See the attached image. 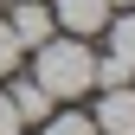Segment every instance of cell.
<instances>
[{
    "instance_id": "6da1fadb",
    "label": "cell",
    "mask_w": 135,
    "mask_h": 135,
    "mask_svg": "<svg viewBox=\"0 0 135 135\" xmlns=\"http://www.w3.org/2000/svg\"><path fill=\"white\" fill-rule=\"evenodd\" d=\"M32 52H39V58H32V84H39L52 103H58V97H84L97 84V52L84 39H71V32H64V39L52 32V39H39Z\"/></svg>"
},
{
    "instance_id": "7a4b0ae2",
    "label": "cell",
    "mask_w": 135,
    "mask_h": 135,
    "mask_svg": "<svg viewBox=\"0 0 135 135\" xmlns=\"http://www.w3.org/2000/svg\"><path fill=\"white\" fill-rule=\"evenodd\" d=\"M45 7H52V26H64L71 39H90L109 26V0H45Z\"/></svg>"
},
{
    "instance_id": "3957f363",
    "label": "cell",
    "mask_w": 135,
    "mask_h": 135,
    "mask_svg": "<svg viewBox=\"0 0 135 135\" xmlns=\"http://www.w3.org/2000/svg\"><path fill=\"white\" fill-rule=\"evenodd\" d=\"M97 135H135V90L129 84H116V90H103V103H97Z\"/></svg>"
},
{
    "instance_id": "277c9868",
    "label": "cell",
    "mask_w": 135,
    "mask_h": 135,
    "mask_svg": "<svg viewBox=\"0 0 135 135\" xmlns=\"http://www.w3.org/2000/svg\"><path fill=\"white\" fill-rule=\"evenodd\" d=\"M7 32H13V39H20V45H39V39H52V7H45V0H20V7H13L7 13Z\"/></svg>"
},
{
    "instance_id": "5b68a950",
    "label": "cell",
    "mask_w": 135,
    "mask_h": 135,
    "mask_svg": "<svg viewBox=\"0 0 135 135\" xmlns=\"http://www.w3.org/2000/svg\"><path fill=\"white\" fill-rule=\"evenodd\" d=\"M7 97H13V109H20V122H45V116H52V109H58V103H52V97H45V90H39V84H13V90H7Z\"/></svg>"
},
{
    "instance_id": "8992f818",
    "label": "cell",
    "mask_w": 135,
    "mask_h": 135,
    "mask_svg": "<svg viewBox=\"0 0 135 135\" xmlns=\"http://www.w3.org/2000/svg\"><path fill=\"white\" fill-rule=\"evenodd\" d=\"M109 52L122 58L129 71H135V7H129V13H122V20H116V26H109Z\"/></svg>"
},
{
    "instance_id": "52a82bcc",
    "label": "cell",
    "mask_w": 135,
    "mask_h": 135,
    "mask_svg": "<svg viewBox=\"0 0 135 135\" xmlns=\"http://www.w3.org/2000/svg\"><path fill=\"white\" fill-rule=\"evenodd\" d=\"M45 135H97V122L77 116V109H52L45 116Z\"/></svg>"
},
{
    "instance_id": "ba28073f",
    "label": "cell",
    "mask_w": 135,
    "mask_h": 135,
    "mask_svg": "<svg viewBox=\"0 0 135 135\" xmlns=\"http://www.w3.org/2000/svg\"><path fill=\"white\" fill-rule=\"evenodd\" d=\"M129 77H135V71H129L116 52H109V58H97V84H103V90H116V84H129Z\"/></svg>"
},
{
    "instance_id": "9c48e42d",
    "label": "cell",
    "mask_w": 135,
    "mask_h": 135,
    "mask_svg": "<svg viewBox=\"0 0 135 135\" xmlns=\"http://www.w3.org/2000/svg\"><path fill=\"white\" fill-rule=\"evenodd\" d=\"M20 52H26V45H20V39L7 32V20H0V77H7L13 64H20Z\"/></svg>"
},
{
    "instance_id": "30bf717a",
    "label": "cell",
    "mask_w": 135,
    "mask_h": 135,
    "mask_svg": "<svg viewBox=\"0 0 135 135\" xmlns=\"http://www.w3.org/2000/svg\"><path fill=\"white\" fill-rule=\"evenodd\" d=\"M20 129H26V122H20V109H13V97L0 90V135H20Z\"/></svg>"
},
{
    "instance_id": "8fae6325",
    "label": "cell",
    "mask_w": 135,
    "mask_h": 135,
    "mask_svg": "<svg viewBox=\"0 0 135 135\" xmlns=\"http://www.w3.org/2000/svg\"><path fill=\"white\" fill-rule=\"evenodd\" d=\"M109 7H122V13H129V7H135V0H109Z\"/></svg>"
}]
</instances>
